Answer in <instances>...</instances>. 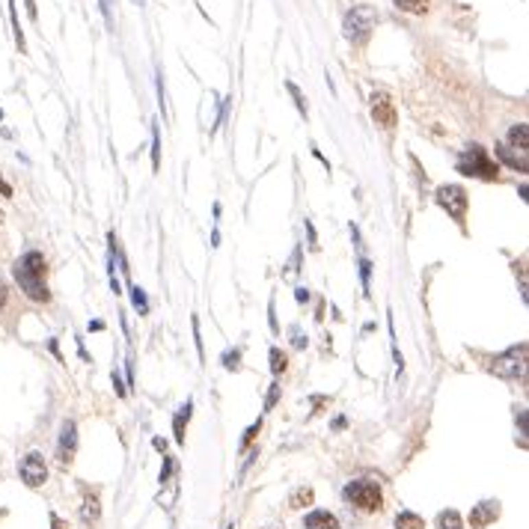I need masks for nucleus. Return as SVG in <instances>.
Returning a JSON list of instances; mask_svg holds the SVG:
<instances>
[{
	"mask_svg": "<svg viewBox=\"0 0 529 529\" xmlns=\"http://www.w3.org/2000/svg\"><path fill=\"white\" fill-rule=\"evenodd\" d=\"M375 24H378V12H375V6H351V12L345 15V36L351 39L354 45H366L369 42V36L375 30Z\"/></svg>",
	"mask_w": 529,
	"mask_h": 529,
	"instance_id": "nucleus-3",
	"label": "nucleus"
},
{
	"mask_svg": "<svg viewBox=\"0 0 529 529\" xmlns=\"http://www.w3.org/2000/svg\"><path fill=\"white\" fill-rule=\"evenodd\" d=\"M342 494H345L348 503L357 506L360 512H381V508H384V494H381V488L375 485V482H369V479L348 482Z\"/></svg>",
	"mask_w": 529,
	"mask_h": 529,
	"instance_id": "nucleus-4",
	"label": "nucleus"
},
{
	"mask_svg": "<svg viewBox=\"0 0 529 529\" xmlns=\"http://www.w3.org/2000/svg\"><path fill=\"white\" fill-rule=\"evenodd\" d=\"M0 223H3V211H0Z\"/></svg>",
	"mask_w": 529,
	"mask_h": 529,
	"instance_id": "nucleus-38",
	"label": "nucleus"
},
{
	"mask_svg": "<svg viewBox=\"0 0 529 529\" xmlns=\"http://www.w3.org/2000/svg\"><path fill=\"white\" fill-rule=\"evenodd\" d=\"M497 515H499V503L497 499H485V503H479L476 508H473V515H470V526H488V524H494L497 521Z\"/></svg>",
	"mask_w": 529,
	"mask_h": 529,
	"instance_id": "nucleus-10",
	"label": "nucleus"
},
{
	"mask_svg": "<svg viewBox=\"0 0 529 529\" xmlns=\"http://www.w3.org/2000/svg\"><path fill=\"white\" fill-rule=\"evenodd\" d=\"M259 425H262V423H259V419H256V425H250V428H247V434H244V440H241V449H247V446H250V443H253V437L259 434Z\"/></svg>",
	"mask_w": 529,
	"mask_h": 529,
	"instance_id": "nucleus-28",
	"label": "nucleus"
},
{
	"mask_svg": "<svg viewBox=\"0 0 529 529\" xmlns=\"http://www.w3.org/2000/svg\"><path fill=\"white\" fill-rule=\"evenodd\" d=\"M45 271H48V268H45V256L36 253V250L24 253L12 265L15 283L21 285V292L36 303H48L51 301V292H48V285H45Z\"/></svg>",
	"mask_w": 529,
	"mask_h": 529,
	"instance_id": "nucleus-1",
	"label": "nucleus"
},
{
	"mask_svg": "<svg viewBox=\"0 0 529 529\" xmlns=\"http://www.w3.org/2000/svg\"><path fill=\"white\" fill-rule=\"evenodd\" d=\"M9 18H12V36H15V45H18V51H21V54H27V42H24L21 24H18V12H15V0H9Z\"/></svg>",
	"mask_w": 529,
	"mask_h": 529,
	"instance_id": "nucleus-17",
	"label": "nucleus"
},
{
	"mask_svg": "<svg viewBox=\"0 0 529 529\" xmlns=\"http://www.w3.org/2000/svg\"><path fill=\"white\" fill-rule=\"evenodd\" d=\"M0 193H3V196H12V187H9V182H6L3 176H0Z\"/></svg>",
	"mask_w": 529,
	"mask_h": 529,
	"instance_id": "nucleus-32",
	"label": "nucleus"
},
{
	"mask_svg": "<svg viewBox=\"0 0 529 529\" xmlns=\"http://www.w3.org/2000/svg\"><path fill=\"white\" fill-rule=\"evenodd\" d=\"M241 360V348H235V351H226V354H223V366H226V369H232V372H235L238 369V363Z\"/></svg>",
	"mask_w": 529,
	"mask_h": 529,
	"instance_id": "nucleus-23",
	"label": "nucleus"
},
{
	"mask_svg": "<svg viewBox=\"0 0 529 529\" xmlns=\"http://www.w3.org/2000/svg\"><path fill=\"white\" fill-rule=\"evenodd\" d=\"M526 125L524 122H517V125H512V131H508V143L506 146H512V149H517V152H524L526 155Z\"/></svg>",
	"mask_w": 529,
	"mask_h": 529,
	"instance_id": "nucleus-14",
	"label": "nucleus"
},
{
	"mask_svg": "<svg viewBox=\"0 0 529 529\" xmlns=\"http://www.w3.org/2000/svg\"><path fill=\"white\" fill-rule=\"evenodd\" d=\"M524 357H526V345L521 342L517 348H508L506 354L494 357L488 369L494 372L497 378H508V381H515V378H521V375H524Z\"/></svg>",
	"mask_w": 529,
	"mask_h": 529,
	"instance_id": "nucleus-5",
	"label": "nucleus"
},
{
	"mask_svg": "<svg viewBox=\"0 0 529 529\" xmlns=\"http://www.w3.org/2000/svg\"><path fill=\"white\" fill-rule=\"evenodd\" d=\"M0 119H3V110H0Z\"/></svg>",
	"mask_w": 529,
	"mask_h": 529,
	"instance_id": "nucleus-39",
	"label": "nucleus"
},
{
	"mask_svg": "<svg viewBox=\"0 0 529 529\" xmlns=\"http://www.w3.org/2000/svg\"><path fill=\"white\" fill-rule=\"evenodd\" d=\"M131 301H134V307H137L140 316H146V312H149V301H146V294H143V289L131 285Z\"/></svg>",
	"mask_w": 529,
	"mask_h": 529,
	"instance_id": "nucleus-22",
	"label": "nucleus"
},
{
	"mask_svg": "<svg viewBox=\"0 0 529 529\" xmlns=\"http://www.w3.org/2000/svg\"><path fill=\"white\" fill-rule=\"evenodd\" d=\"M497 155L503 158L508 167H515V169H521V173H526V155H524V152H515L512 146L499 143V146H497Z\"/></svg>",
	"mask_w": 529,
	"mask_h": 529,
	"instance_id": "nucleus-12",
	"label": "nucleus"
},
{
	"mask_svg": "<svg viewBox=\"0 0 529 529\" xmlns=\"http://www.w3.org/2000/svg\"><path fill=\"white\" fill-rule=\"evenodd\" d=\"M193 339H196V351L202 357V339H200V318H193Z\"/></svg>",
	"mask_w": 529,
	"mask_h": 529,
	"instance_id": "nucleus-30",
	"label": "nucleus"
},
{
	"mask_svg": "<svg viewBox=\"0 0 529 529\" xmlns=\"http://www.w3.org/2000/svg\"><path fill=\"white\" fill-rule=\"evenodd\" d=\"M298 301L307 303V301H309V292H307V289H298Z\"/></svg>",
	"mask_w": 529,
	"mask_h": 529,
	"instance_id": "nucleus-37",
	"label": "nucleus"
},
{
	"mask_svg": "<svg viewBox=\"0 0 529 529\" xmlns=\"http://www.w3.org/2000/svg\"><path fill=\"white\" fill-rule=\"evenodd\" d=\"M372 116H375V122L381 125V128H396V122H399V113H396V104H392V98L387 93H372Z\"/></svg>",
	"mask_w": 529,
	"mask_h": 529,
	"instance_id": "nucleus-8",
	"label": "nucleus"
},
{
	"mask_svg": "<svg viewBox=\"0 0 529 529\" xmlns=\"http://www.w3.org/2000/svg\"><path fill=\"white\" fill-rule=\"evenodd\" d=\"M51 529H69V526L62 524V517H57V515H54V517H51Z\"/></svg>",
	"mask_w": 529,
	"mask_h": 529,
	"instance_id": "nucleus-33",
	"label": "nucleus"
},
{
	"mask_svg": "<svg viewBox=\"0 0 529 529\" xmlns=\"http://www.w3.org/2000/svg\"><path fill=\"white\" fill-rule=\"evenodd\" d=\"M285 366H289V357H285V351H280V348H271V372H274V375H283Z\"/></svg>",
	"mask_w": 529,
	"mask_h": 529,
	"instance_id": "nucleus-20",
	"label": "nucleus"
},
{
	"mask_svg": "<svg viewBox=\"0 0 529 529\" xmlns=\"http://www.w3.org/2000/svg\"><path fill=\"white\" fill-rule=\"evenodd\" d=\"M396 529H425L423 517L414 515V512H399L396 515Z\"/></svg>",
	"mask_w": 529,
	"mask_h": 529,
	"instance_id": "nucleus-16",
	"label": "nucleus"
},
{
	"mask_svg": "<svg viewBox=\"0 0 529 529\" xmlns=\"http://www.w3.org/2000/svg\"><path fill=\"white\" fill-rule=\"evenodd\" d=\"M303 529H342V526H339V521L330 512H312L303 521Z\"/></svg>",
	"mask_w": 529,
	"mask_h": 529,
	"instance_id": "nucleus-11",
	"label": "nucleus"
},
{
	"mask_svg": "<svg viewBox=\"0 0 529 529\" xmlns=\"http://www.w3.org/2000/svg\"><path fill=\"white\" fill-rule=\"evenodd\" d=\"M437 526L440 529H464V524H461V515L458 512H440V517H437Z\"/></svg>",
	"mask_w": 529,
	"mask_h": 529,
	"instance_id": "nucleus-18",
	"label": "nucleus"
},
{
	"mask_svg": "<svg viewBox=\"0 0 529 529\" xmlns=\"http://www.w3.org/2000/svg\"><path fill=\"white\" fill-rule=\"evenodd\" d=\"M24 3H27V15L36 21V3H33V0H24Z\"/></svg>",
	"mask_w": 529,
	"mask_h": 529,
	"instance_id": "nucleus-35",
	"label": "nucleus"
},
{
	"mask_svg": "<svg viewBox=\"0 0 529 529\" xmlns=\"http://www.w3.org/2000/svg\"><path fill=\"white\" fill-rule=\"evenodd\" d=\"M301 503H312V491L307 488V491H298V494L292 497V506L294 508H301Z\"/></svg>",
	"mask_w": 529,
	"mask_h": 529,
	"instance_id": "nucleus-27",
	"label": "nucleus"
},
{
	"mask_svg": "<svg viewBox=\"0 0 529 529\" xmlns=\"http://www.w3.org/2000/svg\"><path fill=\"white\" fill-rule=\"evenodd\" d=\"M191 410H193V401H185V408L178 410L176 419H173V434H176L178 443H185V425H187V419H191Z\"/></svg>",
	"mask_w": 529,
	"mask_h": 529,
	"instance_id": "nucleus-13",
	"label": "nucleus"
},
{
	"mask_svg": "<svg viewBox=\"0 0 529 529\" xmlns=\"http://www.w3.org/2000/svg\"><path fill=\"white\" fill-rule=\"evenodd\" d=\"M137 3H143V0H137Z\"/></svg>",
	"mask_w": 529,
	"mask_h": 529,
	"instance_id": "nucleus-40",
	"label": "nucleus"
},
{
	"mask_svg": "<svg viewBox=\"0 0 529 529\" xmlns=\"http://www.w3.org/2000/svg\"><path fill=\"white\" fill-rule=\"evenodd\" d=\"M152 167H161V134H158V122H152Z\"/></svg>",
	"mask_w": 529,
	"mask_h": 529,
	"instance_id": "nucleus-21",
	"label": "nucleus"
},
{
	"mask_svg": "<svg viewBox=\"0 0 529 529\" xmlns=\"http://www.w3.org/2000/svg\"><path fill=\"white\" fill-rule=\"evenodd\" d=\"M277 399H280V384H274V387H271V392H268V401H265V408H268V410H271V408H274V401H277Z\"/></svg>",
	"mask_w": 529,
	"mask_h": 529,
	"instance_id": "nucleus-29",
	"label": "nucleus"
},
{
	"mask_svg": "<svg viewBox=\"0 0 529 529\" xmlns=\"http://www.w3.org/2000/svg\"><path fill=\"white\" fill-rule=\"evenodd\" d=\"M292 336H294V339H292L294 348H303V345H307V336H301V330H298V327L292 330Z\"/></svg>",
	"mask_w": 529,
	"mask_h": 529,
	"instance_id": "nucleus-31",
	"label": "nucleus"
},
{
	"mask_svg": "<svg viewBox=\"0 0 529 529\" xmlns=\"http://www.w3.org/2000/svg\"><path fill=\"white\" fill-rule=\"evenodd\" d=\"M369 274H372V262L369 259H360V280H363L366 294H369Z\"/></svg>",
	"mask_w": 529,
	"mask_h": 529,
	"instance_id": "nucleus-26",
	"label": "nucleus"
},
{
	"mask_svg": "<svg viewBox=\"0 0 529 529\" xmlns=\"http://www.w3.org/2000/svg\"><path fill=\"white\" fill-rule=\"evenodd\" d=\"M80 515H84V521H89V524H93L95 517H98V497H95V494H86L84 508H80Z\"/></svg>",
	"mask_w": 529,
	"mask_h": 529,
	"instance_id": "nucleus-19",
	"label": "nucleus"
},
{
	"mask_svg": "<svg viewBox=\"0 0 529 529\" xmlns=\"http://www.w3.org/2000/svg\"><path fill=\"white\" fill-rule=\"evenodd\" d=\"M434 196H437V205L452 214V220L464 223V218H467V191L461 185H443L437 187Z\"/></svg>",
	"mask_w": 529,
	"mask_h": 529,
	"instance_id": "nucleus-6",
	"label": "nucleus"
},
{
	"mask_svg": "<svg viewBox=\"0 0 529 529\" xmlns=\"http://www.w3.org/2000/svg\"><path fill=\"white\" fill-rule=\"evenodd\" d=\"M461 176H473V178H485V182H494L499 176V167L497 161H491L488 149L479 146V143H470L467 149H464V155L458 158V164H455Z\"/></svg>",
	"mask_w": 529,
	"mask_h": 529,
	"instance_id": "nucleus-2",
	"label": "nucleus"
},
{
	"mask_svg": "<svg viewBox=\"0 0 529 529\" xmlns=\"http://www.w3.org/2000/svg\"><path fill=\"white\" fill-rule=\"evenodd\" d=\"M102 3V15L107 21V30H113V0H98Z\"/></svg>",
	"mask_w": 529,
	"mask_h": 529,
	"instance_id": "nucleus-25",
	"label": "nucleus"
},
{
	"mask_svg": "<svg viewBox=\"0 0 529 529\" xmlns=\"http://www.w3.org/2000/svg\"><path fill=\"white\" fill-rule=\"evenodd\" d=\"M18 476L27 488H42L45 479H48V467H45V458L39 452H27L21 464H18Z\"/></svg>",
	"mask_w": 529,
	"mask_h": 529,
	"instance_id": "nucleus-7",
	"label": "nucleus"
},
{
	"mask_svg": "<svg viewBox=\"0 0 529 529\" xmlns=\"http://www.w3.org/2000/svg\"><path fill=\"white\" fill-rule=\"evenodd\" d=\"M285 89H289V93H292V98H294V104H298V110H301L303 116H307V102H303V95H301V89H298V86H294V84H285Z\"/></svg>",
	"mask_w": 529,
	"mask_h": 529,
	"instance_id": "nucleus-24",
	"label": "nucleus"
},
{
	"mask_svg": "<svg viewBox=\"0 0 529 529\" xmlns=\"http://www.w3.org/2000/svg\"><path fill=\"white\" fill-rule=\"evenodd\" d=\"M169 470H173V461L167 458V464H164V473H161V482H167V476H169Z\"/></svg>",
	"mask_w": 529,
	"mask_h": 529,
	"instance_id": "nucleus-34",
	"label": "nucleus"
},
{
	"mask_svg": "<svg viewBox=\"0 0 529 529\" xmlns=\"http://www.w3.org/2000/svg\"><path fill=\"white\" fill-rule=\"evenodd\" d=\"M392 3H396V9H401V12H408V15H425L428 6H432V0H392Z\"/></svg>",
	"mask_w": 529,
	"mask_h": 529,
	"instance_id": "nucleus-15",
	"label": "nucleus"
},
{
	"mask_svg": "<svg viewBox=\"0 0 529 529\" xmlns=\"http://www.w3.org/2000/svg\"><path fill=\"white\" fill-rule=\"evenodd\" d=\"M3 303H6V283L0 280V307H3Z\"/></svg>",
	"mask_w": 529,
	"mask_h": 529,
	"instance_id": "nucleus-36",
	"label": "nucleus"
},
{
	"mask_svg": "<svg viewBox=\"0 0 529 529\" xmlns=\"http://www.w3.org/2000/svg\"><path fill=\"white\" fill-rule=\"evenodd\" d=\"M75 449H78V428L71 419H66L60 428V443H57V461L66 467V464H71V458H75Z\"/></svg>",
	"mask_w": 529,
	"mask_h": 529,
	"instance_id": "nucleus-9",
	"label": "nucleus"
}]
</instances>
